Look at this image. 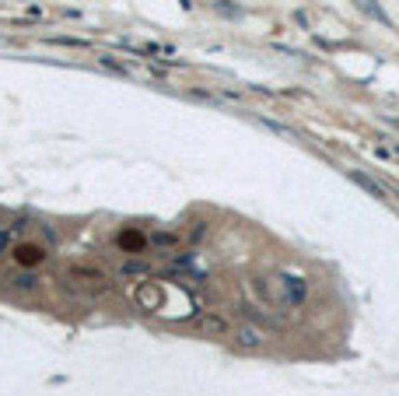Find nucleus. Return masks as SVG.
Wrapping results in <instances>:
<instances>
[{"label": "nucleus", "instance_id": "nucleus-3", "mask_svg": "<svg viewBox=\"0 0 399 396\" xmlns=\"http://www.w3.org/2000/svg\"><path fill=\"white\" fill-rule=\"evenodd\" d=\"M231 341L238 351H263L266 347V330L256 323V319H242L235 330H231Z\"/></svg>", "mask_w": 399, "mask_h": 396}, {"label": "nucleus", "instance_id": "nucleus-11", "mask_svg": "<svg viewBox=\"0 0 399 396\" xmlns=\"http://www.w3.org/2000/svg\"><path fill=\"white\" fill-rule=\"evenodd\" d=\"M350 179L357 182V186H364V190H368V193H372V197H385V190L378 186V182H375V179H368V175H361V172H354Z\"/></svg>", "mask_w": 399, "mask_h": 396}, {"label": "nucleus", "instance_id": "nucleus-4", "mask_svg": "<svg viewBox=\"0 0 399 396\" xmlns=\"http://www.w3.org/2000/svg\"><path fill=\"white\" fill-rule=\"evenodd\" d=\"M11 260L21 267V270H36L49 260V249L39 246V242H14V249H11Z\"/></svg>", "mask_w": 399, "mask_h": 396}, {"label": "nucleus", "instance_id": "nucleus-8", "mask_svg": "<svg viewBox=\"0 0 399 396\" xmlns=\"http://www.w3.org/2000/svg\"><path fill=\"white\" fill-rule=\"evenodd\" d=\"M151 267L147 260H140V256H130V260H123V267H119V277H127V281H137V277H151Z\"/></svg>", "mask_w": 399, "mask_h": 396}, {"label": "nucleus", "instance_id": "nucleus-6", "mask_svg": "<svg viewBox=\"0 0 399 396\" xmlns=\"http://www.w3.org/2000/svg\"><path fill=\"white\" fill-rule=\"evenodd\" d=\"M116 246H119V253H130V256H140L147 246H151V235H144L140 228H123L119 235H116Z\"/></svg>", "mask_w": 399, "mask_h": 396}, {"label": "nucleus", "instance_id": "nucleus-12", "mask_svg": "<svg viewBox=\"0 0 399 396\" xmlns=\"http://www.w3.org/2000/svg\"><path fill=\"white\" fill-rule=\"evenodd\" d=\"M14 249V228H0V256H11Z\"/></svg>", "mask_w": 399, "mask_h": 396}, {"label": "nucleus", "instance_id": "nucleus-13", "mask_svg": "<svg viewBox=\"0 0 399 396\" xmlns=\"http://www.w3.org/2000/svg\"><path fill=\"white\" fill-rule=\"evenodd\" d=\"M49 42H56V46H74V49H84L88 46L84 39H70V36H53Z\"/></svg>", "mask_w": 399, "mask_h": 396}, {"label": "nucleus", "instance_id": "nucleus-5", "mask_svg": "<svg viewBox=\"0 0 399 396\" xmlns=\"http://www.w3.org/2000/svg\"><path fill=\"white\" fill-rule=\"evenodd\" d=\"M162 301H165V295H162L158 281H140V284H137V291H133V306H137V309H144V312H158V309H162Z\"/></svg>", "mask_w": 399, "mask_h": 396}, {"label": "nucleus", "instance_id": "nucleus-9", "mask_svg": "<svg viewBox=\"0 0 399 396\" xmlns=\"http://www.w3.org/2000/svg\"><path fill=\"white\" fill-rule=\"evenodd\" d=\"M151 246H155L158 253H172V249L182 246V235L179 232H155L151 235Z\"/></svg>", "mask_w": 399, "mask_h": 396}, {"label": "nucleus", "instance_id": "nucleus-2", "mask_svg": "<svg viewBox=\"0 0 399 396\" xmlns=\"http://www.w3.org/2000/svg\"><path fill=\"white\" fill-rule=\"evenodd\" d=\"M67 284L81 295H105L109 291V273L95 263H70L67 267Z\"/></svg>", "mask_w": 399, "mask_h": 396}, {"label": "nucleus", "instance_id": "nucleus-14", "mask_svg": "<svg viewBox=\"0 0 399 396\" xmlns=\"http://www.w3.org/2000/svg\"><path fill=\"white\" fill-rule=\"evenodd\" d=\"M396 155H399V144H396Z\"/></svg>", "mask_w": 399, "mask_h": 396}, {"label": "nucleus", "instance_id": "nucleus-7", "mask_svg": "<svg viewBox=\"0 0 399 396\" xmlns=\"http://www.w3.org/2000/svg\"><path fill=\"white\" fill-rule=\"evenodd\" d=\"M196 330L203 337H231V323L221 312H200L196 316Z\"/></svg>", "mask_w": 399, "mask_h": 396}, {"label": "nucleus", "instance_id": "nucleus-1", "mask_svg": "<svg viewBox=\"0 0 399 396\" xmlns=\"http://www.w3.org/2000/svg\"><path fill=\"white\" fill-rule=\"evenodd\" d=\"M309 277L298 270H281L270 277V309L273 312H298L305 301H309Z\"/></svg>", "mask_w": 399, "mask_h": 396}, {"label": "nucleus", "instance_id": "nucleus-10", "mask_svg": "<svg viewBox=\"0 0 399 396\" xmlns=\"http://www.w3.org/2000/svg\"><path fill=\"white\" fill-rule=\"evenodd\" d=\"M11 284H14L18 291H36V288H39V277H36L32 270H21V267H18V273H11Z\"/></svg>", "mask_w": 399, "mask_h": 396}]
</instances>
